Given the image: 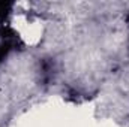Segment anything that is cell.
<instances>
[{
  "label": "cell",
  "mask_w": 129,
  "mask_h": 127,
  "mask_svg": "<svg viewBox=\"0 0 129 127\" xmlns=\"http://www.w3.org/2000/svg\"><path fill=\"white\" fill-rule=\"evenodd\" d=\"M11 8H12V3L11 2H0V24L2 26H3L6 17L11 12Z\"/></svg>",
  "instance_id": "obj_1"
}]
</instances>
